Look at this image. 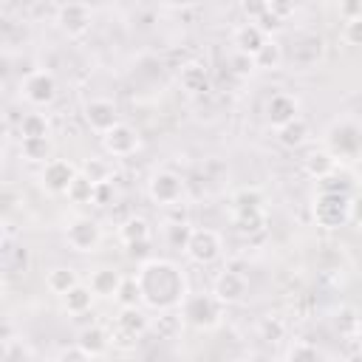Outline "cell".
<instances>
[{"label": "cell", "mask_w": 362, "mask_h": 362, "mask_svg": "<svg viewBox=\"0 0 362 362\" xmlns=\"http://www.w3.org/2000/svg\"><path fill=\"white\" fill-rule=\"evenodd\" d=\"M221 249H223V243H221V235L215 229H192L184 252H187V257L192 263L209 266V263H215L221 257Z\"/></svg>", "instance_id": "obj_5"}, {"label": "cell", "mask_w": 362, "mask_h": 362, "mask_svg": "<svg viewBox=\"0 0 362 362\" xmlns=\"http://www.w3.org/2000/svg\"><path fill=\"white\" fill-rule=\"evenodd\" d=\"M351 221L354 223H362V192L356 198H351Z\"/></svg>", "instance_id": "obj_47"}, {"label": "cell", "mask_w": 362, "mask_h": 362, "mask_svg": "<svg viewBox=\"0 0 362 362\" xmlns=\"http://www.w3.org/2000/svg\"><path fill=\"white\" fill-rule=\"evenodd\" d=\"M93 288L90 286H82V283H76L71 291H65L62 294V308L68 311V314H85V311H90V305H93Z\"/></svg>", "instance_id": "obj_20"}, {"label": "cell", "mask_w": 362, "mask_h": 362, "mask_svg": "<svg viewBox=\"0 0 362 362\" xmlns=\"http://www.w3.org/2000/svg\"><path fill=\"white\" fill-rule=\"evenodd\" d=\"M342 40H345L348 45H362V17L345 20V25H342Z\"/></svg>", "instance_id": "obj_38"}, {"label": "cell", "mask_w": 362, "mask_h": 362, "mask_svg": "<svg viewBox=\"0 0 362 362\" xmlns=\"http://www.w3.org/2000/svg\"><path fill=\"white\" fill-rule=\"evenodd\" d=\"M76 173H79V170H76L71 161H65V158H48V161L42 164L40 181H42V187H45L48 192L65 195V189H68V184L74 181Z\"/></svg>", "instance_id": "obj_11"}, {"label": "cell", "mask_w": 362, "mask_h": 362, "mask_svg": "<svg viewBox=\"0 0 362 362\" xmlns=\"http://www.w3.org/2000/svg\"><path fill=\"white\" fill-rule=\"evenodd\" d=\"M356 322H359V331H362V305L356 308Z\"/></svg>", "instance_id": "obj_49"}, {"label": "cell", "mask_w": 362, "mask_h": 362, "mask_svg": "<svg viewBox=\"0 0 362 362\" xmlns=\"http://www.w3.org/2000/svg\"><path fill=\"white\" fill-rule=\"evenodd\" d=\"M164 232H167V243H170L173 249H187V240H189V235H192V229H189L187 221H170V223L164 226Z\"/></svg>", "instance_id": "obj_31"}, {"label": "cell", "mask_w": 362, "mask_h": 362, "mask_svg": "<svg viewBox=\"0 0 362 362\" xmlns=\"http://www.w3.org/2000/svg\"><path fill=\"white\" fill-rule=\"evenodd\" d=\"M79 283V277H76V272L71 269V266H54L48 274H45V288L51 291V294H65V291H71L74 286Z\"/></svg>", "instance_id": "obj_23"}, {"label": "cell", "mask_w": 362, "mask_h": 362, "mask_svg": "<svg viewBox=\"0 0 362 362\" xmlns=\"http://www.w3.org/2000/svg\"><path fill=\"white\" fill-rule=\"evenodd\" d=\"M229 65H232V71H235L238 76H249L252 71H257V68H255V57H249V54H243V51H235V54L229 57Z\"/></svg>", "instance_id": "obj_36"}, {"label": "cell", "mask_w": 362, "mask_h": 362, "mask_svg": "<svg viewBox=\"0 0 362 362\" xmlns=\"http://www.w3.org/2000/svg\"><path fill=\"white\" fill-rule=\"evenodd\" d=\"M99 240H102V229L90 218H74L65 226V243L74 252H93L99 246Z\"/></svg>", "instance_id": "obj_7"}, {"label": "cell", "mask_w": 362, "mask_h": 362, "mask_svg": "<svg viewBox=\"0 0 362 362\" xmlns=\"http://www.w3.org/2000/svg\"><path fill=\"white\" fill-rule=\"evenodd\" d=\"M20 93H23V99H25L28 105L45 107V105H51L54 96H57V79H54V74H48V71H31V74L23 79Z\"/></svg>", "instance_id": "obj_6"}, {"label": "cell", "mask_w": 362, "mask_h": 362, "mask_svg": "<svg viewBox=\"0 0 362 362\" xmlns=\"http://www.w3.org/2000/svg\"><path fill=\"white\" fill-rule=\"evenodd\" d=\"M263 192L257 187H246V189H238L232 195V218L235 215H260L263 212Z\"/></svg>", "instance_id": "obj_19"}, {"label": "cell", "mask_w": 362, "mask_h": 362, "mask_svg": "<svg viewBox=\"0 0 362 362\" xmlns=\"http://www.w3.org/2000/svg\"><path fill=\"white\" fill-rule=\"evenodd\" d=\"M147 195L158 206H178V201L184 198V181L173 170H158L147 181Z\"/></svg>", "instance_id": "obj_4"}, {"label": "cell", "mask_w": 362, "mask_h": 362, "mask_svg": "<svg viewBox=\"0 0 362 362\" xmlns=\"http://www.w3.org/2000/svg\"><path fill=\"white\" fill-rule=\"evenodd\" d=\"M167 6H173V8H187V6H195L198 0H164Z\"/></svg>", "instance_id": "obj_48"}, {"label": "cell", "mask_w": 362, "mask_h": 362, "mask_svg": "<svg viewBox=\"0 0 362 362\" xmlns=\"http://www.w3.org/2000/svg\"><path fill=\"white\" fill-rule=\"evenodd\" d=\"M82 173H85L93 184H99V181H110V164L102 161V158H88L85 167H82Z\"/></svg>", "instance_id": "obj_34"}, {"label": "cell", "mask_w": 362, "mask_h": 362, "mask_svg": "<svg viewBox=\"0 0 362 362\" xmlns=\"http://www.w3.org/2000/svg\"><path fill=\"white\" fill-rule=\"evenodd\" d=\"M102 147H105L107 156H116V158L133 156V153L139 150V133H136L130 124L119 122V124H113L107 133H102Z\"/></svg>", "instance_id": "obj_10"}, {"label": "cell", "mask_w": 362, "mask_h": 362, "mask_svg": "<svg viewBox=\"0 0 362 362\" xmlns=\"http://www.w3.org/2000/svg\"><path fill=\"white\" fill-rule=\"evenodd\" d=\"M320 356H322V351L314 342H308V339H297L286 351V359H294V362H311V359H320Z\"/></svg>", "instance_id": "obj_32"}, {"label": "cell", "mask_w": 362, "mask_h": 362, "mask_svg": "<svg viewBox=\"0 0 362 362\" xmlns=\"http://www.w3.org/2000/svg\"><path fill=\"white\" fill-rule=\"evenodd\" d=\"M303 170H305L311 178L322 181V178H328V175L337 173V156H334L331 150H314V153H308V156L303 158Z\"/></svg>", "instance_id": "obj_18"}, {"label": "cell", "mask_w": 362, "mask_h": 362, "mask_svg": "<svg viewBox=\"0 0 362 362\" xmlns=\"http://www.w3.org/2000/svg\"><path fill=\"white\" fill-rule=\"evenodd\" d=\"M113 300H116L122 308H130V305H139V303H141V286H139L136 274H133V277H122L119 291H116Z\"/></svg>", "instance_id": "obj_29"}, {"label": "cell", "mask_w": 362, "mask_h": 362, "mask_svg": "<svg viewBox=\"0 0 362 362\" xmlns=\"http://www.w3.org/2000/svg\"><path fill=\"white\" fill-rule=\"evenodd\" d=\"M119 238H122V243H130V240H144V238H150V223H147L144 218L133 215V218H127V221L119 226Z\"/></svg>", "instance_id": "obj_30"}, {"label": "cell", "mask_w": 362, "mask_h": 362, "mask_svg": "<svg viewBox=\"0 0 362 362\" xmlns=\"http://www.w3.org/2000/svg\"><path fill=\"white\" fill-rule=\"evenodd\" d=\"M20 156L25 161L34 164H45L51 158V139L48 136H31V139H20Z\"/></svg>", "instance_id": "obj_22"}, {"label": "cell", "mask_w": 362, "mask_h": 362, "mask_svg": "<svg viewBox=\"0 0 362 362\" xmlns=\"http://www.w3.org/2000/svg\"><path fill=\"white\" fill-rule=\"evenodd\" d=\"M337 325H342L345 331H359V322H356V311H342L337 317Z\"/></svg>", "instance_id": "obj_46"}, {"label": "cell", "mask_w": 362, "mask_h": 362, "mask_svg": "<svg viewBox=\"0 0 362 362\" xmlns=\"http://www.w3.org/2000/svg\"><path fill=\"white\" fill-rule=\"evenodd\" d=\"M119 283H122V274H119L116 269H96V272L90 274V283H88V286L93 288L96 297H116Z\"/></svg>", "instance_id": "obj_24"}, {"label": "cell", "mask_w": 362, "mask_h": 362, "mask_svg": "<svg viewBox=\"0 0 362 362\" xmlns=\"http://www.w3.org/2000/svg\"><path fill=\"white\" fill-rule=\"evenodd\" d=\"M297 116H300V102H297V96H291V93H286V90H277V93L269 96V102H266V119H269L272 127H283L286 122H291V119H297Z\"/></svg>", "instance_id": "obj_13"}, {"label": "cell", "mask_w": 362, "mask_h": 362, "mask_svg": "<svg viewBox=\"0 0 362 362\" xmlns=\"http://www.w3.org/2000/svg\"><path fill=\"white\" fill-rule=\"evenodd\" d=\"M93 181L79 170L76 175H74V181L68 184V189H65V198L71 201V204H93Z\"/></svg>", "instance_id": "obj_26"}, {"label": "cell", "mask_w": 362, "mask_h": 362, "mask_svg": "<svg viewBox=\"0 0 362 362\" xmlns=\"http://www.w3.org/2000/svg\"><path fill=\"white\" fill-rule=\"evenodd\" d=\"M266 40H269V34H266L257 23H243V25H238L235 34H232L235 51H243V54H249V57H255V54L263 48Z\"/></svg>", "instance_id": "obj_15"}, {"label": "cell", "mask_w": 362, "mask_h": 362, "mask_svg": "<svg viewBox=\"0 0 362 362\" xmlns=\"http://www.w3.org/2000/svg\"><path fill=\"white\" fill-rule=\"evenodd\" d=\"M124 249H127V257H133V260H139V263H144V260L153 257V255H150V238H144V240H130V243H124Z\"/></svg>", "instance_id": "obj_40"}, {"label": "cell", "mask_w": 362, "mask_h": 362, "mask_svg": "<svg viewBox=\"0 0 362 362\" xmlns=\"http://www.w3.org/2000/svg\"><path fill=\"white\" fill-rule=\"evenodd\" d=\"M181 322H184V317H181V311H164L161 317H158V322H156V331H158V337H175L178 331H181Z\"/></svg>", "instance_id": "obj_33"}, {"label": "cell", "mask_w": 362, "mask_h": 362, "mask_svg": "<svg viewBox=\"0 0 362 362\" xmlns=\"http://www.w3.org/2000/svg\"><path fill=\"white\" fill-rule=\"evenodd\" d=\"M280 62H283V48L269 37L263 42V48L255 54V68L257 71H274V68H280Z\"/></svg>", "instance_id": "obj_27"}, {"label": "cell", "mask_w": 362, "mask_h": 362, "mask_svg": "<svg viewBox=\"0 0 362 362\" xmlns=\"http://www.w3.org/2000/svg\"><path fill=\"white\" fill-rule=\"evenodd\" d=\"M178 311H181L187 325H192V328H212L221 320L223 303L215 294H187L181 300Z\"/></svg>", "instance_id": "obj_3"}, {"label": "cell", "mask_w": 362, "mask_h": 362, "mask_svg": "<svg viewBox=\"0 0 362 362\" xmlns=\"http://www.w3.org/2000/svg\"><path fill=\"white\" fill-rule=\"evenodd\" d=\"M232 221H235V229L240 235H252V232L266 226V212H260V215H235Z\"/></svg>", "instance_id": "obj_35"}, {"label": "cell", "mask_w": 362, "mask_h": 362, "mask_svg": "<svg viewBox=\"0 0 362 362\" xmlns=\"http://www.w3.org/2000/svg\"><path fill=\"white\" fill-rule=\"evenodd\" d=\"M76 342L88 351V356H102V354L107 351V345H110V337H107L105 328H99V325H88V328L79 331Z\"/></svg>", "instance_id": "obj_21"}, {"label": "cell", "mask_w": 362, "mask_h": 362, "mask_svg": "<svg viewBox=\"0 0 362 362\" xmlns=\"http://www.w3.org/2000/svg\"><path fill=\"white\" fill-rule=\"evenodd\" d=\"M119 328H122V334L124 337H139V334H144L147 328H150V320H147V314L144 311H139V305H130V308H122V314H119Z\"/></svg>", "instance_id": "obj_25"}, {"label": "cell", "mask_w": 362, "mask_h": 362, "mask_svg": "<svg viewBox=\"0 0 362 362\" xmlns=\"http://www.w3.org/2000/svg\"><path fill=\"white\" fill-rule=\"evenodd\" d=\"M90 23H93V14H90V6H88V3H65V6H59V11H57V25H59V31L68 34V37H82V34H88Z\"/></svg>", "instance_id": "obj_8"}, {"label": "cell", "mask_w": 362, "mask_h": 362, "mask_svg": "<svg viewBox=\"0 0 362 362\" xmlns=\"http://www.w3.org/2000/svg\"><path fill=\"white\" fill-rule=\"evenodd\" d=\"M359 356H362V351H359Z\"/></svg>", "instance_id": "obj_50"}, {"label": "cell", "mask_w": 362, "mask_h": 362, "mask_svg": "<svg viewBox=\"0 0 362 362\" xmlns=\"http://www.w3.org/2000/svg\"><path fill=\"white\" fill-rule=\"evenodd\" d=\"M246 291H249V283H246V277H243L240 272H221V274L215 277L212 294H215L223 305L240 303V300L246 297Z\"/></svg>", "instance_id": "obj_14"}, {"label": "cell", "mask_w": 362, "mask_h": 362, "mask_svg": "<svg viewBox=\"0 0 362 362\" xmlns=\"http://www.w3.org/2000/svg\"><path fill=\"white\" fill-rule=\"evenodd\" d=\"M260 331H263V337H266V339H280V337H283V322L269 317V320H263Z\"/></svg>", "instance_id": "obj_43"}, {"label": "cell", "mask_w": 362, "mask_h": 362, "mask_svg": "<svg viewBox=\"0 0 362 362\" xmlns=\"http://www.w3.org/2000/svg\"><path fill=\"white\" fill-rule=\"evenodd\" d=\"M314 221L325 229H337L345 221H351V198L345 195V189H320L314 198Z\"/></svg>", "instance_id": "obj_2"}, {"label": "cell", "mask_w": 362, "mask_h": 362, "mask_svg": "<svg viewBox=\"0 0 362 362\" xmlns=\"http://www.w3.org/2000/svg\"><path fill=\"white\" fill-rule=\"evenodd\" d=\"M57 359L65 362V359H90V356H88V351L76 342V345H71V348H59V351H57Z\"/></svg>", "instance_id": "obj_44"}, {"label": "cell", "mask_w": 362, "mask_h": 362, "mask_svg": "<svg viewBox=\"0 0 362 362\" xmlns=\"http://www.w3.org/2000/svg\"><path fill=\"white\" fill-rule=\"evenodd\" d=\"M277 130V144L280 147H286V150H297V147H303L305 144V139H308V122L303 119V116H297V119H291V122H286L283 127H274Z\"/></svg>", "instance_id": "obj_17"}, {"label": "cell", "mask_w": 362, "mask_h": 362, "mask_svg": "<svg viewBox=\"0 0 362 362\" xmlns=\"http://www.w3.org/2000/svg\"><path fill=\"white\" fill-rule=\"evenodd\" d=\"M82 119L93 133H107L113 124H119V107L110 99H90L82 107Z\"/></svg>", "instance_id": "obj_9"}, {"label": "cell", "mask_w": 362, "mask_h": 362, "mask_svg": "<svg viewBox=\"0 0 362 362\" xmlns=\"http://www.w3.org/2000/svg\"><path fill=\"white\" fill-rule=\"evenodd\" d=\"M136 280L141 286V303H147L150 308H161V311L178 308L181 300L189 294L187 280L173 260L150 257V260L139 263Z\"/></svg>", "instance_id": "obj_1"}, {"label": "cell", "mask_w": 362, "mask_h": 362, "mask_svg": "<svg viewBox=\"0 0 362 362\" xmlns=\"http://www.w3.org/2000/svg\"><path fill=\"white\" fill-rule=\"evenodd\" d=\"M113 198H116L113 181H99V184L93 187V204H96V206H107V204H113Z\"/></svg>", "instance_id": "obj_39"}, {"label": "cell", "mask_w": 362, "mask_h": 362, "mask_svg": "<svg viewBox=\"0 0 362 362\" xmlns=\"http://www.w3.org/2000/svg\"><path fill=\"white\" fill-rule=\"evenodd\" d=\"M17 130H20V139H31V136H48L51 124H48V116H42V113H25L17 124Z\"/></svg>", "instance_id": "obj_28"}, {"label": "cell", "mask_w": 362, "mask_h": 362, "mask_svg": "<svg viewBox=\"0 0 362 362\" xmlns=\"http://www.w3.org/2000/svg\"><path fill=\"white\" fill-rule=\"evenodd\" d=\"M257 25H260V28H263L266 34H272V31H277V28L283 25V20H280L277 14H272V8H269V11H266V14H263V17L257 20Z\"/></svg>", "instance_id": "obj_45"}, {"label": "cell", "mask_w": 362, "mask_h": 362, "mask_svg": "<svg viewBox=\"0 0 362 362\" xmlns=\"http://www.w3.org/2000/svg\"><path fill=\"white\" fill-rule=\"evenodd\" d=\"M339 14H342V20L362 17V0H339Z\"/></svg>", "instance_id": "obj_41"}, {"label": "cell", "mask_w": 362, "mask_h": 362, "mask_svg": "<svg viewBox=\"0 0 362 362\" xmlns=\"http://www.w3.org/2000/svg\"><path fill=\"white\" fill-rule=\"evenodd\" d=\"M328 144L334 156H356L362 153V130L354 122H337L328 133Z\"/></svg>", "instance_id": "obj_12"}, {"label": "cell", "mask_w": 362, "mask_h": 362, "mask_svg": "<svg viewBox=\"0 0 362 362\" xmlns=\"http://www.w3.org/2000/svg\"><path fill=\"white\" fill-rule=\"evenodd\" d=\"M240 11L249 17V23H257L269 11V0H240Z\"/></svg>", "instance_id": "obj_37"}, {"label": "cell", "mask_w": 362, "mask_h": 362, "mask_svg": "<svg viewBox=\"0 0 362 362\" xmlns=\"http://www.w3.org/2000/svg\"><path fill=\"white\" fill-rule=\"evenodd\" d=\"M272 14H277L280 20H288L294 14V0H269Z\"/></svg>", "instance_id": "obj_42"}, {"label": "cell", "mask_w": 362, "mask_h": 362, "mask_svg": "<svg viewBox=\"0 0 362 362\" xmlns=\"http://www.w3.org/2000/svg\"><path fill=\"white\" fill-rule=\"evenodd\" d=\"M178 82H181V88H184L187 93H204V90H209V71H206L204 62L189 59V62L181 65Z\"/></svg>", "instance_id": "obj_16"}]
</instances>
